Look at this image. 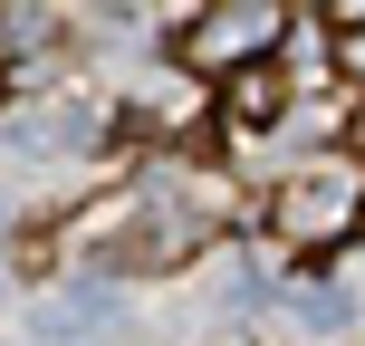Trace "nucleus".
Returning <instances> with one entry per match:
<instances>
[{
	"mask_svg": "<svg viewBox=\"0 0 365 346\" xmlns=\"http://www.w3.org/2000/svg\"><path fill=\"white\" fill-rule=\"evenodd\" d=\"M356 231H365V221H356Z\"/></svg>",
	"mask_w": 365,
	"mask_h": 346,
	"instance_id": "obj_11",
	"label": "nucleus"
},
{
	"mask_svg": "<svg viewBox=\"0 0 365 346\" xmlns=\"http://www.w3.org/2000/svg\"><path fill=\"white\" fill-rule=\"evenodd\" d=\"M38 337H58V346H87V337H115V298H106V289H77L68 308H48V317H38Z\"/></svg>",
	"mask_w": 365,
	"mask_h": 346,
	"instance_id": "obj_5",
	"label": "nucleus"
},
{
	"mask_svg": "<svg viewBox=\"0 0 365 346\" xmlns=\"http://www.w3.org/2000/svg\"><path fill=\"white\" fill-rule=\"evenodd\" d=\"M346 145H356V154H365V106H356V126H346Z\"/></svg>",
	"mask_w": 365,
	"mask_h": 346,
	"instance_id": "obj_10",
	"label": "nucleus"
},
{
	"mask_svg": "<svg viewBox=\"0 0 365 346\" xmlns=\"http://www.w3.org/2000/svg\"><path fill=\"white\" fill-rule=\"evenodd\" d=\"M336 39H346V49H336V68H346L356 87H365V29H336Z\"/></svg>",
	"mask_w": 365,
	"mask_h": 346,
	"instance_id": "obj_9",
	"label": "nucleus"
},
{
	"mask_svg": "<svg viewBox=\"0 0 365 346\" xmlns=\"http://www.w3.org/2000/svg\"><path fill=\"white\" fill-rule=\"evenodd\" d=\"M10 145H19V154H77V145H96V106H48V116H10Z\"/></svg>",
	"mask_w": 365,
	"mask_h": 346,
	"instance_id": "obj_4",
	"label": "nucleus"
},
{
	"mask_svg": "<svg viewBox=\"0 0 365 346\" xmlns=\"http://www.w3.org/2000/svg\"><path fill=\"white\" fill-rule=\"evenodd\" d=\"M289 308H298V327H317V337L346 327V298H336V289H289Z\"/></svg>",
	"mask_w": 365,
	"mask_h": 346,
	"instance_id": "obj_7",
	"label": "nucleus"
},
{
	"mask_svg": "<svg viewBox=\"0 0 365 346\" xmlns=\"http://www.w3.org/2000/svg\"><path fill=\"white\" fill-rule=\"evenodd\" d=\"M279 39H289V0H202L173 29V68L221 87V77L250 68V58H279Z\"/></svg>",
	"mask_w": 365,
	"mask_h": 346,
	"instance_id": "obj_1",
	"label": "nucleus"
},
{
	"mask_svg": "<svg viewBox=\"0 0 365 346\" xmlns=\"http://www.w3.org/2000/svg\"><path fill=\"white\" fill-rule=\"evenodd\" d=\"M259 221H269V240H289V250H327V240H346L365 221V173L356 164H298L269 193Z\"/></svg>",
	"mask_w": 365,
	"mask_h": 346,
	"instance_id": "obj_2",
	"label": "nucleus"
},
{
	"mask_svg": "<svg viewBox=\"0 0 365 346\" xmlns=\"http://www.w3.org/2000/svg\"><path fill=\"white\" fill-rule=\"evenodd\" d=\"M317 19L327 29H365V0H317Z\"/></svg>",
	"mask_w": 365,
	"mask_h": 346,
	"instance_id": "obj_8",
	"label": "nucleus"
},
{
	"mask_svg": "<svg viewBox=\"0 0 365 346\" xmlns=\"http://www.w3.org/2000/svg\"><path fill=\"white\" fill-rule=\"evenodd\" d=\"M289 106H298V87L279 77V58H250V68L221 77V135H269Z\"/></svg>",
	"mask_w": 365,
	"mask_h": 346,
	"instance_id": "obj_3",
	"label": "nucleus"
},
{
	"mask_svg": "<svg viewBox=\"0 0 365 346\" xmlns=\"http://www.w3.org/2000/svg\"><path fill=\"white\" fill-rule=\"evenodd\" d=\"M0 49H48V10L38 0H10L0 10Z\"/></svg>",
	"mask_w": 365,
	"mask_h": 346,
	"instance_id": "obj_6",
	"label": "nucleus"
}]
</instances>
